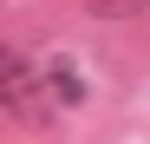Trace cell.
<instances>
[{
  "instance_id": "1",
  "label": "cell",
  "mask_w": 150,
  "mask_h": 144,
  "mask_svg": "<svg viewBox=\"0 0 150 144\" xmlns=\"http://www.w3.org/2000/svg\"><path fill=\"white\" fill-rule=\"evenodd\" d=\"M0 105H7L20 125H46L52 118V98H46V79L13 53V46H0Z\"/></svg>"
},
{
  "instance_id": "2",
  "label": "cell",
  "mask_w": 150,
  "mask_h": 144,
  "mask_svg": "<svg viewBox=\"0 0 150 144\" xmlns=\"http://www.w3.org/2000/svg\"><path fill=\"white\" fill-rule=\"evenodd\" d=\"M39 79H46V92H52L59 105H79V98H85V79H79V66H72V59H52Z\"/></svg>"
}]
</instances>
